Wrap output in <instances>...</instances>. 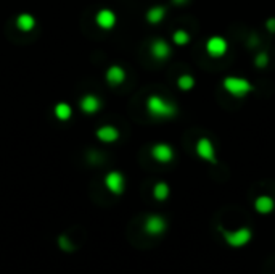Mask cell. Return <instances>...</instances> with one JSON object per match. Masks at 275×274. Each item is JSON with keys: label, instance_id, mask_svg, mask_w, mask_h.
Here are the masks:
<instances>
[{"label": "cell", "instance_id": "5b68a950", "mask_svg": "<svg viewBox=\"0 0 275 274\" xmlns=\"http://www.w3.org/2000/svg\"><path fill=\"white\" fill-rule=\"evenodd\" d=\"M227 49H229V44H227V40L221 36H212L208 39V42H206V52H208V55L212 58L224 57Z\"/></svg>", "mask_w": 275, "mask_h": 274}, {"label": "cell", "instance_id": "ffe728a7", "mask_svg": "<svg viewBox=\"0 0 275 274\" xmlns=\"http://www.w3.org/2000/svg\"><path fill=\"white\" fill-rule=\"evenodd\" d=\"M173 40L176 45H187L190 42V34L183 29H179L173 34Z\"/></svg>", "mask_w": 275, "mask_h": 274}, {"label": "cell", "instance_id": "e0dca14e", "mask_svg": "<svg viewBox=\"0 0 275 274\" xmlns=\"http://www.w3.org/2000/svg\"><path fill=\"white\" fill-rule=\"evenodd\" d=\"M164 16H166V6H161V5H156V6H151V8L147 11V21L150 24H158L161 23Z\"/></svg>", "mask_w": 275, "mask_h": 274}, {"label": "cell", "instance_id": "8992f818", "mask_svg": "<svg viewBox=\"0 0 275 274\" xmlns=\"http://www.w3.org/2000/svg\"><path fill=\"white\" fill-rule=\"evenodd\" d=\"M95 23L103 31H111L118 23V18H116V13L111 8H101L95 15Z\"/></svg>", "mask_w": 275, "mask_h": 274}, {"label": "cell", "instance_id": "8fae6325", "mask_svg": "<svg viewBox=\"0 0 275 274\" xmlns=\"http://www.w3.org/2000/svg\"><path fill=\"white\" fill-rule=\"evenodd\" d=\"M166 228H168V223L163 216L151 215V216L147 218V221H145V231L151 236L163 234V232L166 231Z\"/></svg>", "mask_w": 275, "mask_h": 274}, {"label": "cell", "instance_id": "2e32d148", "mask_svg": "<svg viewBox=\"0 0 275 274\" xmlns=\"http://www.w3.org/2000/svg\"><path fill=\"white\" fill-rule=\"evenodd\" d=\"M53 115L58 121H70L73 116V107L68 102H60V104L55 105Z\"/></svg>", "mask_w": 275, "mask_h": 274}, {"label": "cell", "instance_id": "7402d4cb", "mask_svg": "<svg viewBox=\"0 0 275 274\" xmlns=\"http://www.w3.org/2000/svg\"><path fill=\"white\" fill-rule=\"evenodd\" d=\"M267 27H269V31H275V18H272V19H269V21H267Z\"/></svg>", "mask_w": 275, "mask_h": 274}, {"label": "cell", "instance_id": "52a82bcc", "mask_svg": "<svg viewBox=\"0 0 275 274\" xmlns=\"http://www.w3.org/2000/svg\"><path fill=\"white\" fill-rule=\"evenodd\" d=\"M105 186L109 192L119 195L126 189V179L119 171H111V173H108L105 176Z\"/></svg>", "mask_w": 275, "mask_h": 274}, {"label": "cell", "instance_id": "44dd1931", "mask_svg": "<svg viewBox=\"0 0 275 274\" xmlns=\"http://www.w3.org/2000/svg\"><path fill=\"white\" fill-rule=\"evenodd\" d=\"M266 65H267V55L266 53H261L259 57H258V60H256V66L264 68Z\"/></svg>", "mask_w": 275, "mask_h": 274}, {"label": "cell", "instance_id": "7a4b0ae2", "mask_svg": "<svg viewBox=\"0 0 275 274\" xmlns=\"http://www.w3.org/2000/svg\"><path fill=\"white\" fill-rule=\"evenodd\" d=\"M222 86H224L225 91L232 95V97H237V99L246 97V95L251 94L253 89H254V86L248 79L238 78V76H227L222 82Z\"/></svg>", "mask_w": 275, "mask_h": 274}, {"label": "cell", "instance_id": "ac0fdd59", "mask_svg": "<svg viewBox=\"0 0 275 274\" xmlns=\"http://www.w3.org/2000/svg\"><path fill=\"white\" fill-rule=\"evenodd\" d=\"M195 84H196V82H195L193 76H190V74H182V76L177 79L179 89H182V91H185V92L191 91V89L195 87Z\"/></svg>", "mask_w": 275, "mask_h": 274}, {"label": "cell", "instance_id": "277c9868", "mask_svg": "<svg viewBox=\"0 0 275 274\" xmlns=\"http://www.w3.org/2000/svg\"><path fill=\"white\" fill-rule=\"evenodd\" d=\"M196 155L200 156L201 160L208 161V163H212L216 164L217 163V158H216V148L212 145V142L208 139V137H200V139L196 140Z\"/></svg>", "mask_w": 275, "mask_h": 274}, {"label": "cell", "instance_id": "4fadbf2b", "mask_svg": "<svg viewBox=\"0 0 275 274\" xmlns=\"http://www.w3.org/2000/svg\"><path fill=\"white\" fill-rule=\"evenodd\" d=\"M95 136H97V139L103 143H114L119 139V131L111 125H105L97 129Z\"/></svg>", "mask_w": 275, "mask_h": 274}, {"label": "cell", "instance_id": "603a6c76", "mask_svg": "<svg viewBox=\"0 0 275 274\" xmlns=\"http://www.w3.org/2000/svg\"><path fill=\"white\" fill-rule=\"evenodd\" d=\"M174 2H176L177 5H181V3H185V2H187V0H174Z\"/></svg>", "mask_w": 275, "mask_h": 274}, {"label": "cell", "instance_id": "3957f363", "mask_svg": "<svg viewBox=\"0 0 275 274\" xmlns=\"http://www.w3.org/2000/svg\"><path fill=\"white\" fill-rule=\"evenodd\" d=\"M221 232H222V237L225 244H229L233 249H240V247H245L251 242L253 239V232L250 228H240V229H235V231H224L221 228Z\"/></svg>", "mask_w": 275, "mask_h": 274}, {"label": "cell", "instance_id": "ba28073f", "mask_svg": "<svg viewBox=\"0 0 275 274\" xmlns=\"http://www.w3.org/2000/svg\"><path fill=\"white\" fill-rule=\"evenodd\" d=\"M101 107H103L101 100L95 94H86L84 97L79 100L81 112L86 113V115H95V113H98L100 110H101Z\"/></svg>", "mask_w": 275, "mask_h": 274}, {"label": "cell", "instance_id": "30bf717a", "mask_svg": "<svg viewBox=\"0 0 275 274\" xmlns=\"http://www.w3.org/2000/svg\"><path fill=\"white\" fill-rule=\"evenodd\" d=\"M150 52H151V57L155 60H168L171 57V45L166 42L164 39H155L153 42L150 45Z\"/></svg>", "mask_w": 275, "mask_h": 274}, {"label": "cell", "instance_id": "5bb4252c", "mask_svg": "<svg viewBox=\"0 0 275 274\" xmlns=\"http://www.w3.org/2000/svg\"><path fill=\"white\" fill-rule=\"evenodd\" d=\"M254 208H256L259 215H269L275 208V202L269 195H259L256 198V202H254Z\"/></svg>", "mask_w": 275, "mask_h": 274}, {"label": "cell", "instance_id": "7c38bea8", "mask_svg": "<svg viewBox=\"0 0 275 274\" xmlns=\"http://www.w3.org/2000/svg\"><path fill=\"white\" fill-rule=\"evenodd\" d=\"M105 78L109 86H121L126 81V70L119 65H113L106 70Z\"/></svg>", "mask_w": 275, "mask_h": 274}, {"label": "cell", "instance_id": "d6986e66", "mask_svg": "<svg viewBox=\"0 0 275 274\" xmlns=\"http://www.w3.org/2000/svg\"><path fill=\"white\" fill-rule=\"evenodd\" d=\"M153 195H155L156 200H160V202L166 200V198L169 197V186L166 182H158L153 189Z\"/></svg>", "mask_w": 275, "mask_h": 274}, {"label": "cell", "instance_id": "9c48e42d", "mask_svg": "<svg viewBox=\"0 0 275 274\" xmlns=\"http://www.w3.org/2000/svg\"><path fill=\"white\" fill-rule=\"evenodd\" d=\"M151 156L158 163H171L174 160V148L169 143H155L151 147Z\"/></svg>", "mask_w": 275, "mask_h": 274}, {"label": "cell", "instance_id": "6da1fadb", "mask_svg": "<svg viewBox=\"0 0 275 274\" xmlns=\"http://www.w3.org/2000/svg\"><path fill=\"white\" fill-rule=\"evenodd\" d=\"M147 112L155 120H171L177 115V107L161 95H150L147 99Z\"/></svg>", "mask_w": 275, "mask_h": 274}, {"label": "cell", "instance_id": "9a60e30c", "mask_svg": "<svg viewBox=\"0 0 275 274\" xmlns=\"http://www.w3.org/2000/svg\"><path fill=\"white\" fill-rule=\"evenodd\" d=\"M36 24H37L36 18H34L31 13H21V15H18V18H16V27L21 32H31V31H34Z\"/></svg>", "mask_w": 275, "mask_h": 274}]
</instances>
